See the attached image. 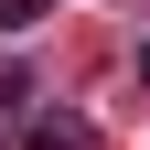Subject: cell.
I'll return each mask as SVG.
<instances>
[{"mask_svg":"<svg viewBox=\"0 0 150 150\" xmlns=\"http://www.w3.org/2000/svg\"><path fill=\"white\" fill-rule=\"evenodd\" d=\"M32 107V75H0V118H22Z\"/></svg>","mask_w":150,"mask_h":150,"instance_id":"3","label":"cell"},{"mask_svg":"<svg viewBox=\"0 0 150 150\" xmlns=\"http://www.w3.org/2000/svg\"><path fill=\"white\" fill-rule=\"evenodd\" d=\"M43 11H54V0H0V32H32Z\"/></svg>","mask_w":150,"mask_h":150,"instance_id":"2","label":"cell"},{"mask_svg":"<svg viewBox=\"0 0 150 150\" xmlns=\"http://www.w3.org/2000/svg\"><path fill=\"white\" fill-rule=\"evenodd\" d=\"M22 150H97V129L75 118V107H43V118L22 129Z\"/></svg>","mask_w":150,"mask_h":150,"instance_id":"1","label":"cell"},{"mask_svg":"<svg viewBox=\"0 0 150 150\" xmlns=\"http://www.w3.org/2000/svg\"><path fill=\"white\" fill-rule=\"evenodd\" d=\"M139 86H150V54H139Z\"/></svg>","mask_w":150,"mask_h":150,"instance_id":"4","label":"cell"}]
</instances>
